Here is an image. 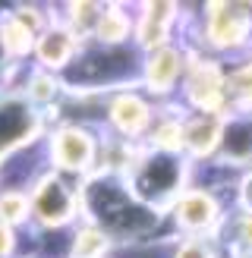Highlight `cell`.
Returning <instances> with one entry per match:
<instances>
[{
    "instance_id": "1",
    "label": "cell",
    "mask_w": 252,
    "mask_h": 258,
    "mask_svg": "<svg viewBox=\"0 0 252 258\" xmlns=\"http://www.w3.org/2000/svg\"><path fill=\"white\" fill-rule=\"evenodd\" d=\"M47 161L54 164V173L60 176H85L95 170L98 139L79 123H63L47 136Z\"/></svg>"
},
{
    "instance_id": "2",
    "label": "cell",
    "mask_w": 252,
    "mask_h": 258,
    "mask_svg": "<svg viewBox=\"0 0 252 258\" xmlns=\"http://www.w3.org/2000/svg\"><path fill=\"white\" fill-rule=\"evenodd\" d=\"M79 211V189L60 173H41L29 196V217H35L41 227H63Z\"/></svg>"
},
{
    "instance_id": "3",
    "label": "cell",
    "mask_w": 252,
    "mask_h": 258,
    "mask_svg": "<svg viewBox=\"0 0 252 258\" xmlns=\"http://www.w3.org/2000/svg\"><path fill=\"white\" fill-rule=\"evenodd\" d=\"M252 35L249 4H208L205 7V41L218 50H236Z\"/></svg>"
},
{
    "instance_id": "4",
    "label": "cell",
    "mask_w": 252,
    "mask_h": 258,
    "mask_svg": "<svg viewBox=\"0 0 252 258\" xmlns=\"http://www.w3.org/2000/svg\"><path fill=\"white\" fill-rule=\"evenodd\" d=\"M183 95L199 113L224 117V70L208 57H199L183 76Z\"/></svg>"
},
{
    "instance_id": "5",
    "label": "cell",
    "mask_w": 252,
    "mask_h": 258,
    "mask_svg": "<svg viewBox=\"0 0 252 258\" xmlns=\"http://www.w3.org/2000/svg\"><path fill=\"white\" fill-rule=\"evenodd\" d=\"M173 224L183 230L180 236H205V230L218 227L221 221V205L208 189H183L170 202Z\"/></svg>"
},
{
    "instance_id": "6",
    "label": "cell",
    "mask_w": 252,
    "mask_h": 258,
    "mask_svg": "<svg viewBox=\"0 0 252 258\" xmlns=\"http://www.w3.org/2000/svg\"><path fill=\"white\" fill-rule=\"evenodd\" d=\"M151 120H155V107H151L139 92H126L123 88V92H117L107 101V123L123 142L148 136Z\"/></svg>"
},
{
    "instance_id": "7",
    "label": "cell",
    "mask_w": 252,
    "mask_h": 258,
    "mask_svg": "<svg viewBox=\"0 0 252 258\" xmlns=\"http://www.w3.org/2000/svg\"><path fill=\"white\" fill-rule=\"evenodd\" d=\"M79 38L73 35L67 22H47L44 32L35 41V54H38V70L44 73H60L63 67L79 57Z\"/></svg>"
},
{
    "instance_id": "8",
    "label": "cell",
    "mask_w": 252,
    "mask_h": 258,
    "mask_svg": "<svg viewBox=\"0 0 252 258\" xmlns=\"http://www.w3.org/2000/svg\"><path fill=\"white\" fill-rule=\"evenodd\" d=\"M183 76H186V57H183L180 47L164 44L158 50H148V57L142 63V82L151 95L173 92Z\"/></svg>"
},
{
    "instance_id": "9",
    "label": "cell",
    "mask_w": 252,
    "mask_h": 258,
    "mask_svg": "<svg viewBox=\"0 0 252 258\" xmlns=\"http://www.w3.org/2000/svg\"><path fill=\"white\" fill-rule=\"evenodd\" d=\"M224 120L221 113H199L193 110V117L183 120V154H189L193 161H205L221 148L224 139Z\"/></svg>"
},
{
    "instance_id": "10",
    "label": "cell",
    "mask_w": 252,
    "mask_h": 258,
    "mask_svg": "<svg viewBox=\"0 0 252 258\" xmlns=\"http://www.w3.org/2000/svg\"><path fill=\"white\" fill-rule=\"evenodd\" d=\"M173 22H176V7L173 4H148L133 29H136L139 44L145 50H158L164 44H170Z\"/></svg>"
},
{
    "instance_id": "11",
    "label": "cell",
    "mask_w": 252,
    "mask_h": 258,
    "mask_svg": "<svg viewBox=\"0 0 252 258\" xmlns=\"http://www.w3.org/2000/svg\"><path fill=\"white\" fill-rule=\"evenodd\" d=\"M227 110L233 117H252V60H243L224 73V117Z\"/></svg>"
},
{
    "instance_id": "12",
    "label": "cell",
    "mask_w": 252,
    "mask_h": 258,
    "mask_svg": "<svg viewBox=\"0 0 252 258\" xmlns=\"http://www.w3.org/2000/svg\"><path fill=\"white\" fill-rule=\"evenodd\" d=\"M130 32H133V19L126 16L123 7H101V16L95 22L92 38L101 44H107V47H117L120 41L130 38Z\"/></svg>"
},
{
    "instance_id": "13",
    "label": "cell",
    "mask_w": 252,
    "mask_h": 258,
    "mask_svg": "<svg viewBox=\"0 0 252 258\" xmlns=\"http://www.w3.org/2000/svg\"><path fill=\"white\" fill-rule=\"evenodd\" d=\"M70 252H73V258H107V252H110V236H107L98 224L85 221V224L73 233Z\"/></svg>"
},
{
    "instance_id": "14",
    "label": "cell",
    "mask_w": 252,
    "mask_h": 258,
    "mask_svg": "<svg viewBox=\"0 0 252 258\" xmlns=\"http://www.w3.org/2000/svg\"><path fill=\"white\" fill-rule=\"evenodd\" d=\"M29 221V196L22 189H0V224L16 227Z\"/></svg>"
},
{
    "instance_id": "15",
    "label": "cell",
    "mask_w": 252,
    "mask_h": 258,
    "mask_svg": "<svg viewBox=\"0 0 252 258\" xmlns=\"http://www.w3.org/2000/svg\"><path fill=\"white\" fill-rule=\"evenodd\" d=\"M170 258H218L208 236H180V242H173Z\"/></svg>"
},
{
    "instance_id": "16",
    "label": "cell",
    "mask_w": 252,
    "mask_h": 258,
    "mask_svg": "<svg viewBox=\"0 0 252 258\" xmlns=\"http://www.w3.org/2000/svg\"><path fill=\"white\" fill-rule=\"evenodd\" d=\"M236 199H239V211H249L252 214V167L239 176L236 183Z\"/></svg>"
},
{
    "instance_id": "17",
    "label": "cell",
    "mask_w": 252,
    "mask_h": 258,
    "mask_svg": "<svg viewBox=\"0 0 252 258\" xmlns=\"http://www.w3.org/2000/svg\"><path fill=\"white\" fill-rule=\"evenodd\" d=\"M13 249H16V233H13V227L0 224V258H10Z\"/></svg>"
}]
</instances>
